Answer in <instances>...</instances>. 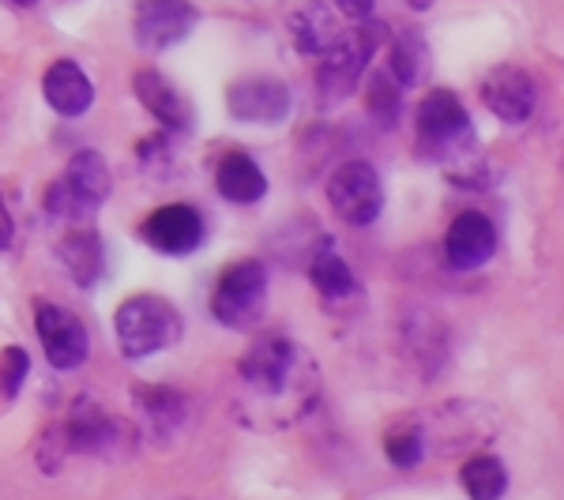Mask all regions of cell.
<instances>
[{"label": "cell", "instance_id": "obj_15", "mask_svg": "<svg viewBox=\"0 0 564 500\" xmlns=\"http://www.w3.org/2000/svg\"><path fill=\"white\" fill-rule=\"evenodd\" d=\"M132 90L143 102V109H151V117L166 132H188V124H193V109H188L185 95H181V90L170 84L162 72H154V68L135 72Z\"/></svg>", "mask_w": 564, "mask_h": 500}, {"label": "cell", "instance_id": "obj_30", "mask_svg": "<svg viewBox=\"0 0 564 500\" xmlns=\"http://www.w3.org/2000/svg\"><path fill=\"white\" fill-rule=\"evenodd\" d=\"M335 8H339V12L347 15L350 23H369L377 0H335Z\"/></svg>", "mask_w": 564, "mask_h": 500}, {"label": "cell", "instance_id": "obj_27", "mask_svg": "<svg viewBox=\"0 0 564 500\" xmlns=\"http://www.w3.org/2000/svg\"><path fill=\"white\" fill-rule=\"evenodd\" d=\"M135 154H140V166L154 177H170V170H174V143H170L166 129L148 135V140H140Z\"/></svg>", "mask_w": 564, "mask_h": 500}, {"label": "cell", "instance_id": "obj_11", "mask_svg": "<svg viewBox=\"0 0 564 500\" xmlns=\"http://www.w3.org/2000/svg\"><path fill=\"white\" fill-rule=\"evenodd\" d=\"M196 26V8L188 0H140L132 15V34L140 50L159 53L185 42Z\"/></svg>", "mask_w": 564, "mask_h": 500}, {"label": "cell", "instance_id": "obj_20", "mask_svg": "<svg viewBox=\"0 0 564 500\" xmlns=\"http://www.w3.org/2000/svg\"><path fill=\"white\" fill-rule=\"evenodd\" d=\"M215 188H218V196L230 199V204H257V199L268 196V177H263V170L257 166V159L234 151L218 162Z\"/></svg>", "mask_w": 564, "mask_h": 500}, {"label": "cell", "instance_id": "obj_21", "mask_svg": "<svg viewBox=\"0 0 564 500\" xmlns=\"http://www.w3.org/2000/svg\"><path fill=\"white\" fill-rule=\"evenodd\" d=\"M308 283L321 290L324 297L339 302V297H354L358 294V279H354L350 263L332 249V244H321L308 260Z\"/></svg>", "mask_w": 564, "mask_h": 500}, {"label": "cell", "instance_id": "obj_10", "mask_svg": "<svg viewBox=\"0 0 564 500\" xmlns=\"http://www.w3.org/2000/svg\"><path fill=\"white\" fill-rule=\"evenodd\" d=\"M481 102L505 124H527L539 109L534 76L520 65H497L481 79Z\"/></svg>", "mask_w": 564, "mask_h": 500}, {"label": "cell", "instance_id": "obj_33", "mask_svg": "<svg viewBox=\"0 0 564 500\" xmlns=\"http://www.w3.org/2000/svg\"><path fill=\"white\" fill-rule=\"evenodd\" d=\"M8 4H15V8H31L34 0H8Z\"/></svg>", "mask_w": 564, "mask_h": 500}, {"label": "cell", "instance_id": "obj_1", "mask_svg": "<svg viewBox=\"0 0 564 500\" xmlns=\"http://www.w3.org/2000/svg\"><path fill=\"white\" fill-rule=\"evenodd\" d=\"M241 414L263 430H282L308 414L321 395V372L305 347L286 335H263L238 361Z\"/></svg>", "mask_w": 564, "mask_h": 500}, {"label": "cell", "instance_id": "obj_14", "mask_svg": "<svg viewBox=\"0 0 564 500\" xmlns=\"http://www.w3.org/2000/svg\"><path fill=\"white\" fill-rule=\"evenodd\" d=\"M226 106L238 121L249 124H279L290 113V87L275 76H249L226 90Z\"/></svg>", "mask_w": 564, "mask_h": 500}, {"label": "cell", "instance_id": "obj_32", "mask_svg": "<svg viewBox=\"0 0 564 500\" xmlns=\"http://www.w3.org/2000/svg\"><path fill=\"white\" fill-rule=\"evenodd\" d=\"M433 4H436V0H406V8H411V12H430Z\"/></svg>", "mask_w": 564, "mask_h": 500}, {"label": "cell", "instance_id": "obj_2", "mask_svg": "<svg viewBox=\"0 0 564 500\" xmlns=\"http://www.w3.org/2000/svg\"><path fill=\"white\" fill-rule=\"evenodd\" d=\"M417 154L436 162L456 185H481V154L475 121L463 109L459 95L436 87L417 106Z\"/></svg>", "mask_w": 564, "mask_h": 500}, {"label": "cell", "instance_id": "obj_25", "mask_svg": "<svg viewBox=\"0 0 564 500\" xmlns=\"http://www.w3.org/2000/svg\"><path fill=\"white\" fill-rule=\"evenodd\" d=\"M366 106H369V113L377 117L380 129H395L399 124V106H403V98H399V79L391 76V72H372L366 79Z\"/></svg>", "mask_w": 564, "mask_h": 500}, {"label": "cell", "instance_id": "obj_7", "mask_svg": "<svg viewBox=\"0 0 564 500\" xmlns=\"http://www.w3.org/2000/svg\"><path fill=\"white\" fill-rule=\"evenodd\" d=\"M377 50V34L366 23H358L354 31H343V39L321 53V68H316V98L321 106H339L343 98H350L361 87L366 65Z\"/></svg>", "mask_w": 564, "mask_h": 500}, {"label": "cell", "instance_id": "obj_17", "mask_svg": "<svg viewBox=\"0 0 564 500\" xmlns=\"http://www.w3.org/2000/svg\"><path fill=\"white\" fill-rule=\"evenodd\" d=\"M57 257L65 263V271L76 279V286L90 290L102 279V268H106V249H102V238L98 230H90L87 222L72 226V230L61 238L57 244Z\"/></svg>", "mask_w": 564, "mask_h": 500}, {"label": "cell", "instance_id": "obj_6", "mask_svg": "<svg viewBox=\"0 0 564 500\" xmlns=\"http://www.w3.org/2000/svg\"><path fill=\"white\" fill-rule=\"evenodd\" d=\"M263 305H268V268H263V260H234L215 283L212 316L223 327L241 331V327H252L260 320Z\"/></svg>", "mask_w": 564, "mask_h": 500}, {"label": "cell", "instance_id": "obj_31", "mask_svg": "<svg viewBox=\"0 0 564 500\" xmlns=\"http://www.w3.org/2000/svg\"><path fill=\"white\" fill-rule=\"evenodd\" d=\"M15 238V222H12V211H8L4 196H0V249H8Z\"/></svg>", "mask_w": 564, "mask_h": 500}, {"label": "cell", "instance_id": "obj_9", "mask_svg": "<svg viewBox=\"0 0 564 500\" xmlns=\"http://www.w3.org/2000/svg\"><path fill=\"white\" fill-rule=\"evenodd\" d=\"M34 327H39L45 361H50L53 369L72 372L87 361V354H90L87 327L76 313H72V308L39 302L34 305Z\"/></svg>", "mask_w": 564, "mask_h": 500}, {"label": "cell", "instance_id": "obj_3", "mask_svg": "<svg viewBox=\"0 0 564 500\" xmlns=\"http://www.w3.org/2000/svg\"><path fill=\"white\" fill-rule=\"evenodd\" d=\"M181 331H185L181 327V313L159 294H135L113 316L117 347H121L129 361L154 358V354L174 347Z\"/></svg>", "mask_w": 564, "mask_h": 500}, {"label": "cell", "instance_id": "obj_23", "mask_svg": "<svg viewBox=\"0 0 564 500\" xmlns=\"http://www.w3.org/2000/svg\"><path fill=\"white\" fill-rule=\"evenodd\" d=\"M406 347L422 358V369L433 372L444 361V354H448V339H444L441 320L430 313H414L411 320H406Z\"/></svg>", "mask_w": 564, "mask_h": 500}, {"label": "cell", "instance_id": "obj_12", "mask_svg": "<svg viewBox=\"0 0 564 500\" xmlns=\"http://www.w3.org/2000/svg\"><path fill=\"white\" fill-rule=\"evenodd\" d=\"M140 238L148 241L154 252H162V257H188V252H196L199 241H204V218L188 204L159 207L154 215L143 218Z\"/></svg>", "mask_w": 564, "mask_h": 500}, {"label": "cell", "instance_id": "obj_4", "mask_svg": "<svg viewBox=\"0 0 564 500\" xmlns=\"http://www.w3.org/2000/svg\"><path fill=\"white\" fill-rule=\"evenodd\" d=\"M109 188H113V177H109V166L98 151H76L65 166V177L53 181L50 193H45V211L68 226L90 222L98 207L109 199Z\"/></svg>", "mask_w": 564, "mask_h": 500}, {"label": "cell", "instance_id": "obj_28", "mask_svg": "<svg viewBox=\"0 0 564 500\" xmlns=\"http://www.w3.org/2000/svg\"><path fill=\"white\" fill-rule=\"evenodd\" d=\"M384 456L388 463H395V467L411 470L417 463L425 459V436L422 433H395L384 441Z\"/></svg>", "mask_w": 564, "mask_h": 500}, {"label": "cell", "instance_id": "obj_26", "mask_svg": "<svg viewBox=\"0 0 564 500\" xmlns=\"http://www.w3.org/2000/svg\"><path fill=\"white\" fill-rule=\"evenodd\" d=\"M68 456H72V448H68L65 425H61V422L45 425L39 448H34V459H39V467L45 470V475H61V467H65Z\"/></svg>", "mask_w": 564, "mask_h": 500}, {"label": "cell", "instance_id": "obj_22", "mask_svg": "<svg viewBox=\"0 0 564 500\" xmlns=\"http://www.w3.org/2000/svg\"><path fill=\"white\" fill-rule=\"evenodd\" d=\"M391 76L399 79L403 87H414L430 76V45L417 31H399L395 45H391Z\"/></svg>", "mask_w": 564, "mask_h": 500}, {"label": "cell", "instance_id": "obj_29", "mask_svg": "<svg viewBox=\"0 0 564 500\" xmlns=\"http://www.w3.org/2000/svg\"><path fill=\"white\" fill-rule=\"evenodd\" d=\"M26 372H31V361H26L23 347H4L0 350V395L12 399L23 388Z\"/></svg>", "mask_w": 564, "mask_h": 500}, {"label": "cell", "instance_id": "obj_19", "mask_svg": "<svg viewBox=\"0 0 564 500\" xmlns=\"http://www.w3.org/2000/svg\"><path fill=\"white\" fill-rule=\"evenodd\" d=\"M135 406H140L143 422H148V433L159 436V441H170L188 422V395L166 384L135 388Z\"/></svg>", "mask_w": 564, "mask_h": 500}, {"label": "cell", "instance_id": "obj_5", "mask_svg": "<svg viewBox=\"0 0 564 500\" xmlns=\"http://www.w3.org/2000/svg\"><path fill=\"white\" fill-rule=\"evenodd\" d=\"M65 425V436H68V448L79 452V456H98V459H109V463H121L129 459L140 444V433L129 417H117L109 414L102 403L95 399H76L72 411L61 417Z\"/></svg>", "mask_w": 564, "mask_h": 500}, {"label": "cell", "instance_id": "obj_16", "mask_svg": "<svg viewBox=\"0 0 564 500\" xmlns=\"http://www.w3.org/2000/svg\"><path fill=\"white\" fill-rule=\"evenodd\" d=\"M42 95L50 109H57L61 117H84L95 106V84L87 79V72L76 61H57L50 65L42 79Z\"/></svg>", "mask_w": 564, "mask_h": 500}, {"label": "cell", "instance_id": "obj_8", "mask_svg": "<svg viewBox=\"0 0 564 500\" xmlns=\"http://www.w3.org/2000/svg\"><path fill=\"white\" fill-rule=\"evenodd\" d=\"M327 199H332V211L343 218L347 226L366 230L384 211V185L380 174L372 170V162L354 159L343 162L332 177H327Z\"/></svg>", "mask_w": 564, "mask_h": 500}, {"label": "cell", "instance_id": "obj_24", "mask_svg": "<svg viewBox=\"0 0 564 500\" xmlns=\"http://www.w3.org/2000/svg\"><path fill=\"white\" fill-rule=\"evenodd\" d=\"M459 481H463V489H467V497L497 500V497H505V489H508V470L497 456H475L459 470Z\"/></svg>", "mask_w": 564, "mask_h": 500}, {"label": "cell", "instance_id": "obj_18", "mask_svg": "<svg viewBox=\"0 0 564 500\" xmlns=\"http://www.w3.org/2000/svg\"><path fill=\"white\" fill-rule=\"evenodd\" d=\"M286 23H290V34H294V45L302 53H308V57H321V53H327L343 39V26L324 0H305V4H297Z\"/></svg>", "mask_w": 564, "mask_h": 500}, {"label": "cell", "instance_id": "obj_13", "mask_svg": "<svg viewBox=\"0 0 564 500\" xmlns=\"http://www.w3.org/2000/svg\"><path fill=\"white\" fill-rule=\"evenodd\" d=\"M497 252V226L481 211H459L444 233V260L456 271H478Z\"/></svg>", "mask_w": 564, "mask_h": 500}]
</instances>
